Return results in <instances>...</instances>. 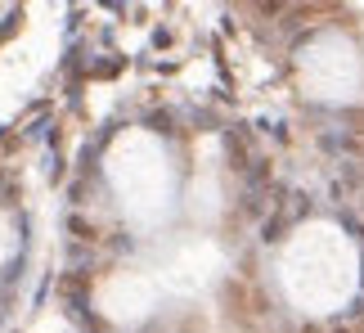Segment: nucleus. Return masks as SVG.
<instances>
[{
  "mask_svg": "<svg viewBox=\"0 0 364 333\" xmlns=\"http://www.w3.org/2000/svg\"><path fill=\"white\" fill-rule=\"evenodd\" d=\"M108 185L135 221H153L171 203V166L162 144L144 131H126L108 149Z\"/></svg>",
  "mask_w": 364,
  "mask_h": 333,
  "instance_id": "nucleus-1",
  "label": "nucleus"
},
{
  "mask_svg": "<svg viewBox=\"0 0 364 333\" xmlns=\"http://www.w3.org/2000/svg\"><path fill=\"white\" fill-rule=\"evenodd\" d=\"M153 297H158V288H153V280H144V275H113V280L100 288V311L117 324H135L153 311Z\"/></svg>",
  "mask_w": 364,
  "mask_h": 333,
  "instance_id": "nucleus-2",
  "label": "nucleus"
},
{
  "mask_svg": "<svg viewBox=\"0 0 364 333\" xmlns=\"http://www.w3.org/2000/svg\"><path fill=\"white\" fill-rule=\"evenodd\" d=\"M207 253H212V248H189V253L185 257H180V261H171V270H166V280H171L176 288H198L203 280H207Z\"/></svg>",
  "mask_w": 364,
  "mask_h": 333,
  "instance_id": "nucleus-3",
  "label": "nucleus"
},
{
  "mask_svg": "<svg viewBox=\"0 0 364 333\" xmlns=\"http://www.w3.org/2000/svg\"><path fill=\"white\" fill-rule=\"evenodd\" d=\"M9 248H14V239H9V226H5V221H0V257H5Z\"/></svg>",
  "mask_w": 364,
  "mask_h": 333,
  "instance_id": "nucleus-4",
  "label": "nucleus"
}]
</instances>
